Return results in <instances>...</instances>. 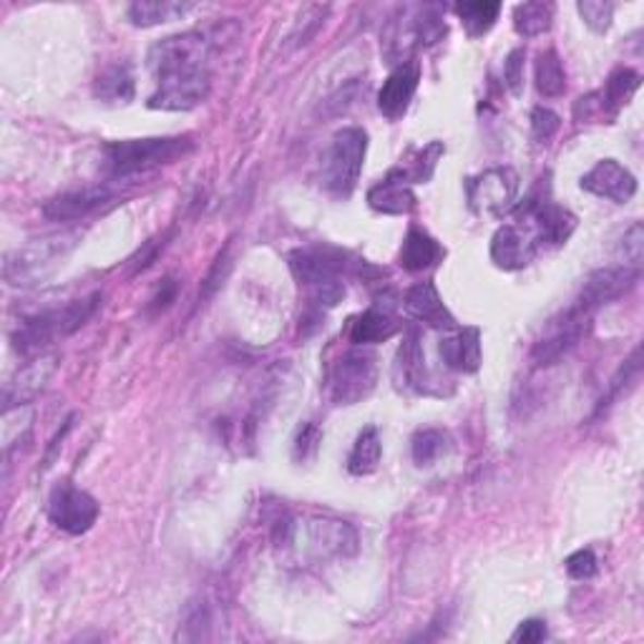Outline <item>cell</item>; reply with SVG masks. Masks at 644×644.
<instances>
[{
    "label": "cell",
    "mask_w": 644,
    "mask_h": 644,
    "mask_svg": "<svg viewBox=\"0 0 644 644\" xmlns=\"http://www.w3.org/2000/svg\"><path fill=\"white\" fill-rule=\"evenodd\" d=\"M382 459V443L380 434L375 426H368L361 430V436L355 438L353 451L348 455V471L353 476H370L378 471Z\"/></svg>",
    "instance_id": "f1b7e54d"
},
{
    "label": "cell",
    "mask_w": 644,
    "mask_h": 644,
    "mask_svg": "<svg viewBox=\"0 0 644 644\" xmlns=\"http://www.w3.org/2000/svg\"><path fill=\"white\" fill-rule=\"evenodd\" d=\"M94 96L101 104L126 106L136 96V81L129 63H111L94 81Z\"/></svg>",
    "instance_id": "603a6c76"
},
{
    "label": "cell",
    "mask_w": 644,
    "mask_h": 644,
    "mask_svg": "<svg viewBox=\"0 0 644 644\" xmlns=\"http://www.w3.org/2000/svg\"><path fill=\"white\" fill-rule=\"evenodd\" d=\"M323 443V430L315 426V423H305L303 428H300V434L295 438V461L305 463L309 459H315L317 455V448Z\"/></svg>",
    "instance_id": "f35d334b"
},
{
    "label": "cell",
    "mask_w": 644,
    "mask_h": 644,
    "mask_svg": "<svg viewBox=\"0 0 644 644\" xmlns=\"http://www.w3.org/2000/svg\"><path fill=\"white\" fill-rule=\"evenodd\" d=\"M640 355H642V348H634L632 350V355L627 357V361L619 365V370H617V375L615 378H611V382H609V390H607V396L602 398V405H599V411L605 405H609L611 401H615V398L622 393V388H627L630 386V382L637 378L640 375Z\"/></svg>",
    "instance_id": "d590c367"
},
{
    "label": "cell",
    "mask_w": 644,
    "mask_h": 644,
    "mask_svg": "<svg viewBox=\"0 0 644 644\" xmlns=\"http://www.w3.org/2000/svg\"><path fill=\"white\" fill-rule=\"evenodd\" d=\"M455 15H459L463 28L471 38L486 36L488 31L496 26L501 15V3L496 0H476V3H459L455 5Z\"/></svg>",
    "instance_id": "d6a6232c"
},
{
    "label": "cell",
    "mask_w": 644,
    "mask_h": 644,
    "mask_svg": "<svg viewBox=\"0 0 644 644\" xmlns=\"http://www.w3.org/2000/svg\"><path fill=\"white\" fill-rule=\"evenodd\" d=\"M640 280L637 267H602V270L592 272L586 277V282L579 290L574 300V307L582 309L586 315H594L599 307L609 305L611 300H619L624 292H630Z\"/></svg>",
    "instance_id": "8fae6325"
},
{
    "label": "cell",
    "mask_w": 644,
    "mask_h": 644,
    "mask_svg": "<svg viewBox=\"0 0 644 644\" xmlns=\"http://www.w3.org/2000/svg\"><path fill=\"white\" fill-rule=\"evenodd\" d=\"M418 81H421V63L415 59L396 66L378 94V109L382 117L390 121L401 119L408 111V106H411L415 92H418Z\"/></svg>",
    "instance_id": "9a60e30c"
},
{
    "label": "cell",
    "mask_w": 644,
    "mask_h": 644,
    "mask_svg": "<svg viewBox=\"0 0 644 644\" xmlns=\"http://www.w3.org/2000/svg\"><path fill=\"white\" fill-rule=\"evenodd\" d=\"M174 297H177V282H174V280H165V282H161V288H159L157 295L151 297L149 309H151L154 315L165 313V309H167L171 303H174Z\"/></svg>",
    "instance_id": "ee69618b"
},
{
    "label": "cell",
    "mask_w": 644,
    "mask_h": 644,
    "mask_svg": "<svg viewBox=\"0 0 644 644\" xmlns=\"http://www.w3.org/2000/svg\"><path fill=\"white\" fill-rule=\"evenodd\" d=\"M466 194L476 215L499 217L517 202L519 174L511 167H491L469 179Z\"/></svg>",
    "instance_id": "9c48e42d"
},
{
    "label": "cell",
    "mask_w": 644,
    "mask_h": 644,
    "mask_svg": "<svg viewBox=\"0 0 644 644\" xmlns=\"http://www.w3.org/2000/svg\"><path fill=\"white\" fill-rule=\"evenodd\" d=\"M446 154L443 142H430L423 149H411L408 157L401 159V165L390 169L398 179H403L405 184H426L434 177L438 161Z\"/></svg>",
    "instance_id": "4316f807"
},
{
    "label": "cell",
    "mask_w": 644,
    "mask_h": 644,
    "mask_svg": "<svg viewBox=\"0 0 644 644\" xmlns=\"http://www.w3.org/2000/svg\"><path fill=\"white\" fill-rule=\"evenodd\" d=\"M398 332H401V323H398L388 309H380V307L365 309V313L353 317V323H350V340H353L355 345H375V342H386L393 336H398Z\"/></svg>",
    "instance_id": "484cf974"
},
{
    "label": "cell",
    "mask_w": 644,
    "mask_h": 644,
    "mask_svg": "<svg viewBox=\"0 0 644 644\" xmlns=\"http://www.w3.org/2000/svg\"><path fill=\"white\" fill-rule=\"evenodd\" d=\"M534 81H536V92L546 96V99H559V96H564L567 73H564V66H561L559 53L554 51V48L536 56Z\"/></svg>",
    "instance_id": "f546056e"
},
{
    "label": "cell",
    "mask_w": 644,
    "mask_h": 644,
    "mask_svg": "<svg viewBox=\"0 0 644 644\" xmlns=\"http://www.w3.org/2000/svg\"><path fill=\"white\" fill-rule=\"evenodd\" d=\"M101 507L92 494L84 488L73 486L71 481H59L48 496V519L56 528L71 536H81L92 532L99 521Z\"/></svg>",
    "instance_id": "ba28073f"
},
{
    "label": "cell",
    "mask_w": 644,
    "mask_h": 644,
    "mask_svg": "<svg viewBox=\"0 0 644 644\" xmlns=\"http://www.w3.org/2000/svg\"><path fill=\"white\" fill-rule=\"evenodd\" d=\"M194 149L192 136H154V138H126V142H109L104 146L106 174L113 179H126L144 171L171 165L186 157Z\"/></svg>",
    "instance_id": "277c9868"
},
{
    "label": "cell",
    "mask_w": 644,
    "mask_h": 644,
    "mask_svg": "<svg viewBox=\"0 0 644 644\" xmlns=\"http://www.w3.org/2000/svg\"><path fill=\"white\" fill-rule=\"evenodd\" d=\"M211 46L197 31L157 40L146 56L157 92L146 106L157 111H192L209 99Z\"/></svg>",
    "instance_id": "6da1fadb"
},
{
    "label": "cell",
    "mask_w": 644,
    "mask_h": 644,
    "mask_svg": "<svg viewBox=\"0 0 644 644\" xmlns=\"http://www.w3.org/2000/svg\"><path fill=\"white\" fill-rule=\"evenodd\" d=\"M78 240V232L53 234V238L36 240L26 244V247L11 252V255H5L3 263L5 282L15 284V288H26V284L44 280V277L76 247Z\"/></svg>",
    "instance_id": "8992f818"
},
{
    "label": "cell",
    "mask_w": 644,
    "mask_h": 644,
    "mask_svg": "<svg viewBox=\"0 0 644 644\" xmlns=\"http://www.w3.org/2000/svg\"><path fill=\"white\" fill-rule=\"evenodd\" d=\"M61 357L56 353L38 355L36 361H31L26 368L15 373V378L8 382L5 388V411H11L13 405H26L46 388V382L51 380V375L59 368Z\"/></svg>",
    "instance_id": "e0dca14e"
},
{
    "label": "cell",
    "mask_w": 644,
    "mask_h": 644,
    "mask_svg": "<svg viewBox=\"0 0 644 644\" xmlns=\"http://www.w3.org/2000/svg\"><path fill=\"white\" fill-rule=\"evenodd\" d=\"M619 255L624 257L627 267H637L640 270L642 257H644V230L640 222H634L630 230L624 232L622 244H619Z\"/></svg>",
    "instance_id": "8d00e7d4"
},
{
    "label": "cell",
    "mask_w": 644,
    "mask_h": 644,
    "mask_svg": "<svg viewBox=\"0 0 644 644\" xmlns=\"http://www.w3.org/2000/svg\"><path fill=\"white\" fill-rule=\"evenodd\" d=\"M328 11L330 8L328 5H307L303 13H300V23L295 26V31H292V36H290V40H292V48H300V46H305L309 38L315 36V31L323 26V21H325V15H328Z\"/></svg>",
    "instance_id": "e575fe53"
},
{
    "label": "cell",
    "mask_w": 644,
    "mask_h": 644,
    "mask_svg": "<svg viewBox=\"0 0 644 644\" xmlns=\"http://www.w3.org/2000/svg\"><path fill=\"white\" fill-rule=\"evenodd\" d=\"M378 386V361L368 350H348L330 370V398L336 405H355Z\"/></svg>",
    "instance_id": "52a82bcc"
},
{
    "label": "cell",
    "mask_w": 644,
    "mask_h": 644,
    "mask_svg": "<svg viewBox=\"0 0 644 644\" xmlns=\"http://www.w3.org/2000/svg\"><path fill=\"white\" fill-rule=\"evenodd\" d=\"M227 252H230V244H227L224 252H219V257L215 259V267H211L207 280H204V284H202V297H209L211 292H215L219 284H222L227 272H230L232 263H230V255H227Z\"/></svg>",
    "instance_id": "b9f144b4"
},
{
    "label": "cell",
    "mask_w": 644,
    "mask_h": 644,
    "mask_svg": "<svg viewBox=\"0 0 644 644\" xmlns=\"http://www.w3.org/2000/svg\"><path fill=\"white\" fill-rule=\"evenodd\" d=\"M564 567H567V574L572 579H576V582H586V579H592L599 569L597 557H594L592 549L574 551L572 557L564 561Z\"/></svg>",
    "instance_id": "60d3db41"
},
{
    "label": "cell",
    "mask_w": 644,
    "mask_h": 644,
    "mask_svg": "<svg viewBox=\"0 0 644 644\" xmlns=\"http://www.w3.org/2000/svg\"><path fill=\"white\" fill-rule=\"evenodd\" d=\"M368 204L375 211H380V215L403 217L411 215L418 199H415L411 184H405L403 179H398L393 174V171H388V177L368 192Z\"/></svg>",
    "instance_id": "7402d4cb"
},
{
    "label": "cell",
    "mask_w": 644,
    "mask_h": 644,
    "mask_svg": "<svg viewBox=\"0 0 644 644\" xmlns=\"http://www.w3.org/2000/svg\"><path fill=\"white\" fill-rule=\"evenodd\" d=\"M368 154V134L357 126L340 129L323 159V186L332 197L348 199L355 192L357 179Z\"/></svg>",
    "instance_id": "5b68a950"
},
{
    "label": "cell",
    "mask_w": 644,
    "mask_h": 644,
    "mask_svg": "<svg viewBox=\"0 0 644 644\" xmlns=\"http://www.w3.org/2000/svg\"><path fill=\"white\" fill-rule=\"evenodd\" d=\"M576 11L582 21L590 26L594 34H607L611 26V15H615V3H602V0H582L576 3Z\"/></svg>",
    "instance_id": "836d02e7"
},
{
    "label": "cell",
    "mask_w": 644,
    "mask_h": 644,
    "mask_svg": "<svg viewBox=\"0 0 644 644\" xmlns=\"http://www.w3.org/2000/svg\"><path fill=\"white\" fill-rule=\"evenodd\" d=\"M111 199V190L106 184L99 186H86V190L76 192H63L44 204V217L51 222H71V219H81L92 215L94 209L104 207Z\"/></svg>",
    "instance_id": "d6986e66"
},
{
    "label": "cell",
    "mask_w": 644,
    "mask_h": 644,
    "mask_svg": "<svg viewBox=\"0 0 644 644\" xmlns=\"http://www.w3.org/2000/svg\"><path fill=\"white\" fill-rule=\"evenodd\" d=\"M640 86H642V76L637 71L619 69L611 73L605 88H602V92H594L597 94V101L602 109V121L615 119L617 113L632 101V96L640 92Z\"/></svg>",
    "instance_id": "d4e9b609"
},
{
    "label": "cell",
    "mask_w": 644,
    "mask_h": 644,
    "mask_svg": "<svg viewBox=\"0 0 644 644\" xmlns=\"http://www.w3.org/2000/svg\"><path fill=\"white\" fill-rule=\"evenodd\" d=\"M441 357L451 370L476 373L481 368V330L463 328L441 340Z\"/></svg>",
    "instance_id": "44dd1931"
},
{
    "label": "cell",
    "mask_w": 644,
    "mask_h": 644,
    "mask_svg": "<svg viewBox=\"0 0 644 644\" xmlns=\"http://www.w3.org/2000/svg\"><path fill=\"white\" fill-rule=\"evenodd\" d=\"M288 263L295 280L309 288V292L323 288V284L338 282L342 267H345L336 252L325 250H295L290 252Z\"/></svg>",
    "instance_id": "2e32d148"
},
{
    "label": "cell",
    "mask_w": 644,
    "mask_h": 644,
    "mask_svg": "<svg viewBox=\"0 0 644 644\" xmlns=\"http://www.w3.org/2000/svg\"><path fill=\"white\" fill-rule=\"evenodd\" d=\"M517 644H536L546 640V622L542 619H526V622L519 624V630L513 632L511 637Z\"/></svg>",
    "instance_id": "7bdbcfd3"
},
{
    "label": "cell",
    "mask_w": 644,
    "mask_h": 644,
    "mask_svg": "<svg viewBox=\"0 0 644 644\" xmlns=\"http://www.w3.org/2000/svg\"><path fill=\"white\" fill-rule=\"evenodd\" d=\"M559 126H561V119L557 111L544 109V106H536L532 111V134L539 144H546L549 138H554V134L559 132Z\"/></svg>",
    "instance_id": "74e56055"
},
{
    "label": "cell",
    "mask_w": 644,
    "mask_h": 644,
    "mask_svg": "<svg viewBox=\"0 0 644 644\" xmlns=\"http://www.w3.org/2000/svg\"><path fill=\"white\" fill-rule=\"evenodd\" d=\"M554 13H557V5L544 3V0H539V3H521L513 8V28H517L519 36L536 38L551 28Z\"/></svg>",
    "instance_id": "1f68e13d"
},
{
    "label": "cell",
    "mask_w": 644,
    "mask_h": 644,
    "mask_svg": "<svg viewBox=\"0 0 644 644\" xmlns=\"http://www.w3.org/2000/svg\"><path fill=\"white\" fill-rule=\"evenodd\" d=\"M592 317L582 313L579 307H569L567 313H561L557 320L546 325L544 336L534 342L532 348V361L536 365H554L561 357L572 353V350L586 338V332L592 328Z\"/></svg>",
    "instance_id": "30bf717a"
},
{
    "label": "cell",
    "mask_w": 644,
    "mask_h": 644,
    "mask_svg": "<svg viewBox=\"0 0 644 644\" xmlns=\"http://www.w3.org/2000/svg\"><path fill=\"white\" fill-rule=\"evenodd\" d=\"M192 8V3H177V0H138V3L129 5V21L138 28H151L159 23L179 21Z\"/></svg>",
    "instance_id": "83f0119b"
},
{
    "label": "cell",
    "mask_w": 644,
    "mask_h": 644,
    "mask_svg": "<svg viewBox=\"0 0 644 644\" xmlns=\"http://www.w3.org/2000/svg\"><path fill=\"white\" fill-rule=\"evenodd\" d=\"M441 259H443V247L430 238L428 232L418 230V227H411V230H408L401 247V257H398V263H401L405 272L430 270V267H436Z\"/></svg>",
    "instance_id": "cb8c5ba5"
},
{
    "label": "cell",
    "mask_w": 644,
    "mask_h": 644,
    "mask_svg": "<svg viewBox=\"0 0 644 644\" xmlns=\"http://www.w3.org/2000/svg\"><path fill=\"white\" fill-rule=\"evenodd\" d=\"M539 250V242L534 240V234L524 224H503L496 230L491 240V263L499 270L517 272L532 265Z\"/></svg>",
    "instance_id": "5bb4252c"
},
{
    "label": "cell",
    "mask_w": 644,
    "mask_h": 644,
    "mask_svg": "<svg viewBox=\"0 0 644 644\" xmlns=\"http://www.w3.org/2000/svg\"><path fill=\"white\" fill-rule=\"evenodd\" d=\"M99 303L101 292H92V295L84 300H71V303L63 307H51L44 309V313L26 317V320L19 325V330L13 332V348L19 350L21 355L40 353V350L53 345L56 340L69 338L76 330L84 328V325L92 320Z\"/></svg>",
    "instance_id": "7a4b0ae2"
},
{
    "label": "cell",
    "mask_w": 644,
    "mask_h": 644,
    "mask_svg": "<svg viewBox=\"0 0 644 644\" xmlns=\"http://www.w3.org/2000/svg\"><path fill=\"white\" fill-rule=\"evenodd\" d=\"M405 313L413 317V320L426 323L430 328L438 330H453L455 328V317L451 315V309L446 307L441 292L430 280L413 284L411 290L405 292L403 297Z\"/></svg>",
    "instance_id": "ac0fdd59"
},
{
    "label": "cell",
    "mask_w": 644,
    "mask_h": 644,
    "mask_svg": "<svg viewBox=\"0 0 644 644\" xmlns=\"http://www.w3.org/2000/svg\"><path fill=\"white\" fill-rule=\"evenodd\" d=\"M579 186L594 197L609 199L615 204L632 202L637 194V177L615 159H602L586 174L579 179Z\"/></svg>",
    "instance_id": "4fadbf2b"
},
{
    "label": "cell",
    "mask_w": 644,
    "mask_h": 644,
    "mask_svg": "<svg viewBox=\"0 0 644 644\" xmlns=\"http://www.w3.org/2000/svg\"><path fill=\"white\" fill-rule=\"evenodd\" d=\"M393 378H396V386L401 390H411V393H430L426 355H423L421 338L415 330H408L405 340L401 342V348H398Z\"/></svg>",
    "instance_id": "ffe728a7"
},
{
    "label": "cell",
    "mask_w": 644,
    "mask_h": 644,
    "mask_svg": "<svg viewBox=\"0 0 644 644\" xmlns=\"http://www.w3.org/2000/svg\"><path fill=\"white\" fill-rule=\"evenodd\" d=\"M524 61H526L524 48H513V51L507 56V63H503V81H507V88L513 96L524 92Z\"/></svg>",
    "instance_id": "ab89813d"
},
{
    "label": "cell",
    "mask_w": 644,
    "mask_h": 644,
    "mask_svg": "<svg viewBox=\"0 0 644 644\" xmlns=\"http://www.w3.org/2000/svg\"><path fill=\"white\" fill-rule=\"evenodd\" d=\"M451 451V436L443 428H423L413 436L411 453L413 463L418 469H428L443 459Z\"/></svg>",
    "instance_id": "4dcf8cb0"
},
{
    "label": "cell",
    "mask_w": 644,
    "mask_h": 644,
    "mask_svg": "<svg viewBox=\"0 0 644 644\" xmlns=\"http://www.w3.org/2000/svg\"><path fill=\"white\" fill-rule=\"evenodd\" d=\"M307 551L315 559H348L357 554V532L348 521L313 519L305 526Z\"/></svg>",
    "instance_id": "7c38bea8"
},
{
    "label": "cell",
    "mask_w": 644,
    "mask_h": 644,
    "mask_svg": "<svg viewBox=\"0 0 644 644\" xmlns=\"http://www.w3.org/2000/svg\"><path fill=\"white\" fill-rule=\"evenodd\" d=\"M448 34L441 5H403L382 34L380 48L388 63L411 61L418 48H430Z\"/></svg>",
    "instance_id": "3957f363"
}]
</instances>
